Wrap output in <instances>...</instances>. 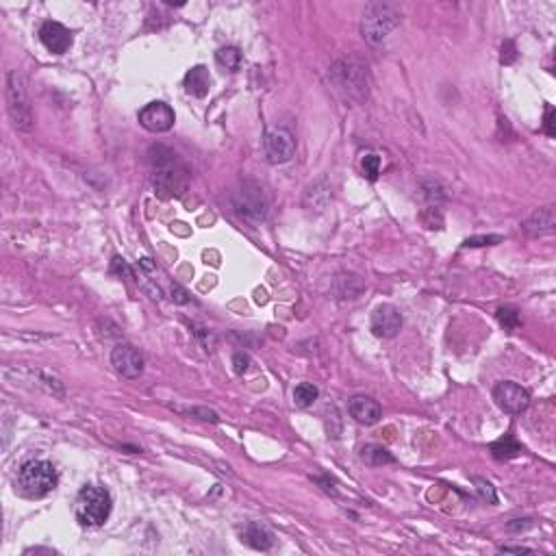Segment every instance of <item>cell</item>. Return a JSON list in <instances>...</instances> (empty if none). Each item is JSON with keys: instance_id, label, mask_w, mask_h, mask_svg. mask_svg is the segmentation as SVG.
I'll return each instance as SVG.
<instances>
[{"instance_id": "obj_1", "label": "cell", "mask_w": 556, "mask_h": 556, "mask_svg": "<svg viewBox=\"0 0 556 556\" xmlns=\"http://www.w3.org/2000/svg\"><path fill=\"white\" fill-rule=\"evenodd\" d=\"M151 159V180L159 198H180L187 192L190 174L176 153L165 146H157L148 153Z\"/></svg>"}, {"instance_id": "obj_2", "label": "cell", "mask_w": 556, "mask_h": 556, "mask_svg": "<svg viewBox=\"0 0 556 556\" xmlns=\"http://www.w3.org/2000/svg\"><path fill=\"white\" fill-rule=\"evenodd\" d=\"M330 83L335 85L337 92H342L346 98L354 102L367 100L369 94V81H367V65L356 57L339 59L328 72Z\"/></svg>"}, {"instance_id": "obj_3", "label": "cell", "mask_w": 556, "mask_h": 556, "mask_svg": "<svg viewBox=\"0 0 556 556\" xmlns=\"http://www.w3.org/2000/svg\"><path fill=\"white\" fill-rule=\"evenodd\" d=\"M59 483V474L48 461H28L20 467L18 474V489L26 498H44L55 491Z\"/></svg>"}, {"instance_id": "obj_4", "label": "cell", "mask_w": 556, "mask_h": 556, "mask_svg": "<svg viewBox=\"0 0 556 556\" xmlns=\"http://www.w3.org/2000/svg\"><path fill=\"white\" fill-rule=\"evenodd\" d=\"M111 506H114V502H111V496H109L107 489L87 485L77 496V506H74V513H77L79 524L96 528V526H102L109 520Z\"/></svg>"}, {"instance_id": "obj_5", "label": "cell", "mask_w": 556, "mask_h": 556, "mask_svg": "<svg viewBox=\"0 0 556 556\" xmlns=\"http://www.w3.org/2000/svg\"><path fill=\"white\" fill-rule=\"evenodd\" d=\"M7 109L13 120V126L22 133L33 129V114L26 96V81L20 70H11L7 74Z\"/></svg>"}, {"instance_id": "obj_6", "label": "cell", "mask_w": 556, "mask_h": 556, "mask_svg": "<svg viewBox=\"0 0 556 556\" xmlns=\"http://www.w3.org/2000/svg\"><path fill=\"white\" fill-rule=\"evenodd\" d=\"M400 26V13L389 5H369L363 13L361 33L369 44H381Z\"/></svg>"}, {"instance_id": "obj_7", "label": "cell", "mask_w": 556, "mask_h": 556, "mask_svg": "<svg viewBox=\"0 0 556 556\" xmlns=\"http://www.w3.org/2000/svg\"><path fill=\"white\" fill-rule=\"evenodd\" d=\"M233 207L239 215L254 222H261L268 215V198L263 190L254 182H244L233 194Z\"/></svg>"}, {"instance_id": "obj_8", "label": "cell", "mask_w": 556, "mask_h": 556, "mask_svg": "<svg viewBox=\"0 0 556 556\" xmlns=\"http://www.w3.org/2000/svg\"><path fill=\"white\" fill-rule=\"evenodd\" d=\"M494 400L504 413L522 415L530 404V393L528 389H524L522 385H517L513 381H502L494 387Z\"/></svg>"}, {"instance_id": "obj_9", "label": "cell", "mask_w": 556, "mask_h": 556, "mask_svg": "<svg viewBox=\"0 0 556 556\" xmlns=\"http://www.w3.org/2000/svg\"><path fill=\"white\" fill-rule=\"evenodd\" d=\"M263 155L274 165L291 161V157L295 155V141H293L291 133L285 129L268 131L263 137Z\"/></svg>"}, {"instance_id": "obj_10", "label": "cell", "mask_w": 556, "mask_h": 556, "mask_svg": "<svg viewBox=\"0 0 556 556\" xmlns=\"http://www.w3.org/2000/svg\"><path fill=\"white\" fill-rule=\"evenodd\" d=\"M111 365H114V369L122 378L135 381L143 372V356L131 344H118L111 350Z\"/></svg>"}, {"instance_id": "obj_11", "label": "cell", "mask_w": 556, "mask_h": 556, "mask_svg": "<svg viewBox=\"0 0 556 556\" xmlns=\"http://www.w3.org/2000/svg\"><path fill=\"white\" fill-rule=\"evenodd\" d=\"M174 109L165 102H151L139 111V124L151 133H165L174 126Z\"/></svg>"}, {"instance_id": "obj_12", "label": "cell", "mask_w": 556, "mask_h": 556, "mask_svg": "<svg viewBox=\"0 0 556 556\" xmlns=\"http://www.w3.org/2000/svg\"><path fill=\"white\" fill-rule=\"evenodd\" d=\"M372 332L381 339H391L402 330V315L393 305H381L372 313Z\"/></svg>"}, {"instance_id": "obj_13", "label": "cell", "mask_w": 556, "mask_h": 556, "mask_svg": "<svg viewBox=\"0 0 556 556\" xmlns=\"http://www.w3.org/2000/svg\"><path fill=\"white\" fill-rule=\"evenodd\" d=\"M40 40H42V44H44L50 53L63 55V53H67L70 46H72V33H70L63 24L48 20V22H44L42 28H40Z\"/></svg>"}, {"instance_id": "obj_14", "label": "cell", "mask_w": 556, "mask_h": 556, "mask_svg": "<svg viewBox=\"0 0 556 556\" xmlns=\"http://www.w3.org/2000/svg\"><path fill=\"white\" fill-rule=\"evenodd\" d=\"M348 413L359 422V424H365V426H372L381 420L383 411H381V404L372 398L367 396H354L350 402H348Z\"/></svg>"}, {"instance_id": "obj_15", "label": "cell", "mask_w": 556, "mask_h": 556, "mask_svg": "<svg viewBox=\"0 0 556 556\" xmlns=\"http://www.w3.org/2000/svg\"><path fill=\"white\" fill-rule=\"evenodd\" d=\"M239 539L246 543V545H250V547H254V550H261V552H266V550H270L272 547V543H274V535L266 528V526H261V524H246L241 530H239Z\"/></svg>"}, {"instance_id": "obj_16", "label": "cell", "mask_w": 556, "mask_h": 556, "mask_svg": "<svg viewBox=\"0 0 556 556\" xmlns=\"http://www.w3.org/2000/svg\"><path fill=\"white\" fill-rule=\"evenodd\" d=\"M556 227V215H554V207H541L535 213H530L524 222V231L530 235H541V233H550Z\"/></svg>"}, {"instance_id": "obj_17", "label": "cell", "mask_w": 556, "mask_h": 556, "mask_svg": "<svg viewBox=\"0 0 556 556\" xmlns=\"http://www.w3.org/2000/svg\"><path fill=\"white\" fill-rule=\"evenodd\" d=\"M209 87H211V77L205 65H196L185 74V92L187 94L196 98H205L209 94Z\"/></svg>"}, {"instance_id": "obj_18", "label": "cell", "mask_w": 556, "mask_h": 556, "mask_svg": "<svg viewBox=\"0 0 556 556\" xmlns=\"http://www.w3.org/2000/svg\"><path fill=\"white\" fill-rule=\"evenodd\" d=\"M491 454L498 461H508L522 454V443H517L513 435H504L502 439L491 443Z\"/></svg>"}, {"instance_id": "obj_19", "label": "cell", "mask_w": 556, "mask_h": 556, "mask_svg": "<svg viewBox=\"0 0 556 556\" xmlns=\"http://www.w3.org/2000/svg\"><path fill=\"white\" fill-rule=\"evenodd\" d=\"M361 459H363L367 465H372V467H381V465H391V463H396L393 454H391L387 448L376 446V443L363 446V448H361Z\"/></svg>"}, {"instance_id": "obj_20", "label": "cell", "mask_w": 556, "mask_h": 556, "mask_svg": "<svg viewBox=\"0 0 556 556\" xmlns=\"http://www.w3.org/2000/svg\"><path fill=\"white\" fill-rule=\"evenodd\" d=\"M320 396V389L313 383H300L298 387L293 389V404L300 406V409H307L311 406Z\"/></svg>"}, {"instance_id": "obj_21", "label": "cell", "mask_w": 556, "mask_h": 556, "mask_svg": "<svg viewBox=\"0 0 556 556\" xmlns=\"http://www.w3.org/2000/svg\"><path fill=\"white\" fill-rule=\"evenodd\" d=\"M215 61L229 72H237L239 65H241V53L235 46H224L215 53Z\"/></svg>"}, {"instance_id": "obj_22", "label": "cell", "mask_w": 556, "mask_h": 556, "mask_svg": "<svg viewBox=\"0 0 556 556\" xmlns=\"http://www.w3.org/2000/svg\"><path fill=\"white\" fill-rule=\"evenodd\" d=\"M422 190H424V196H426V200H428V207L441 209L443 200H446V192H443L441 182L435 180V178H424V180H422Z\"/></svg>"}, {"instance_id": "obj_23", "label": "cell", "mask_w": 556, "mask_h": 556, "mask_svg": "<svg viewBox=\"0 0 556 556\" xmlns=\"http://www.w3.org/2000/svg\"><path fill=\"white\" fill-rule=\"evenodd\" d=\"M496 315H498V322H500L506 330H515V328H520V324H522L520 313H517L513 307H500Z\"/></svg>"}, {"instance_id": "obj_24", "label": "cell", "mask_w": 556, "mask_h": 556, "mask_svg": "<svg viewBox=\"0 0 556 556\" xmlns=\"http://www.w3.org/2000/svg\"><path fill=\"white\" fill-rule=\"evenodd\" d=\"M361 170H363V174H365L369 180H376L378 174H381V157L374 155V153L365 155L363 161H361Z\"/></svg>"}, {"instance_id": "obj_25", "label": "cell", "mask_w": 556, "mask_h": 556, "mask_svg": "<svg viewBox=\"0 0 556 556\" xmlns=\"http://www.w3.org/2000/svg\"><path fill=\"white\" fill-rule=\"evenodd\" d=\"M474 485H476V491H478V496L483 498L485 502H489V504H496V489H494V485L489 483V480H485V478H474Z\"/></svg>"}, {"instance_id": "obj_26", "label": "cell", "mask_w": 556, "mask_h": 556, "mask_svg": "<svg viewBox=\"0 0 556 556\" xmlns=\"http://www.w3.org/2000/svg\"><path fill=\"white\" fill-rule=\"evenodd\" d=\"M111 272L118 274V276H122L124 280H133V278H135V274H133V270L129 268V263L124 261V258H120V256H116L114 261H111Z\"/></svg>"}, {"instance_id": "obj_27", "label": "cell", "mask_w": 556, "mask_h": 556, "mask_svg": "<svg viewBox=\"0 0 556 556\" xmlns=\"http://www.w3.org/2000/svg\"><path fill=\"white\" fill-rule=\"evenodd\" d=\"M502 241V237H498V235H487V237H469V239H465V248H478V246H494V244H500Z\"/></svg>"}, {"instance_id": "obj_28", "label": "cell", "mask_w": 556, "mask_h": 556, "mask_svg": "<svg viewBox=\"0 0 556 556\" xmlns=\"http://www.w3.org/2000/svg\"><path fill=\"white\" fill-rule=\"evenodd\" d=\"M194 335H196L198 342L205 346V350H213V346H215V337L211 335V332H209L207 328H196V330H194Z\"/></svg>"}, {"instance_id": "obj_29", "label": "cell", "mask_w": 556, "mask_h": 556, "mask_svg": "<svg viewBox=\"0 0 556 556\" xmlns=\"http://www.w3.org/2000/svg\"><path fill=\"white\" fill-rule=\"evenodd\" d=\"M170 293H172L170 298H172L176 305H187V302H190V298H187V291H185V289H182L180 285H176V283H174V285H170Z\"/></svg>"}, {"instance_id": "obj_30", "label": "cell", "mask_w": 556, "mask_h": 556, "mask_svg": "<svg viewBox=\"0 0 556 556\" xmlns=\"http://www.w3.org/2000/svg\"><path fill=\"white\" fill-rule=\"evenodd\" d=\"M500 59H502L504 65H511V63L517 59V53H515V44H513V42H504V44H502V57H500Z\"/></svg>"}, {"instance_id": "obj_31", "label": "cell", "mask_w": 556, "mask_h": 556, "mask_svg": "<svg viewBox=\"0 0 556 556\" xmlns=\"http://www.w3.org/2000/svg\"><path fill=\"white\" fill-rule=\"evenodd\" d=\"M248 363H250V356L244 354V352H237V354L233 356V367H235V372H237V374H244V372H246V369H248Z\"/></svg>"}, {"instance_id": "obj_32", "label": "cell", "mask_w": 556, "mask_h": 556, "mask_svg": "<svg viewBox=\"0 0 556 556\" xmlns=\"http://www.w3.org/2000/svg\"><path fill=\"white\" fill-rule=\"evenodd\" d=\"M554 109L552 107H545V122H543V131L550 135V137H554L556 135V129H554Z\"/></svg>"}, {"instance_id": "obj_33", "label": "cell", "mask_w": 556, "mask_h": 556, "mask_svg": "<svg viewBox=\"0 0 556 556\" xmlns=\"http://www.w3.org/2000/svg\"><path fill=\"white\" fill-rule=\"evenodd\" d=\"M187 413H190V415H196V418H200V420H205V422H217V420H219L217 413H213V411H209V409H190Z\"/></svg>"}, {"instance_id": "obj_34", "label": "cell", "mask_w": 556, "mask_h": 556, "mask_svg": "<svg viewBox=\"0 0 556 556\" xmlns=\"http://www.w3.org/2000/svg\"><path fill=\"white\" fill-rule=\"evenodd\" d=\"M500 552H513V554H533L530 547H524V545H502Z\"/></svg>"}]
</instances>
